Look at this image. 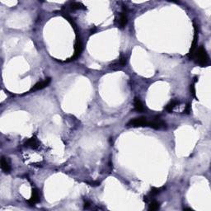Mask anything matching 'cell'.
I'll use <instances>...</instances> for the list:
<instances>
[{
	"mask_svg": "<svg viewBox=\"0 0 211 211\" xmlns=\"http://www.w3.org/2000/svg\"><path fill=\"white\" fill-rule=\"evenodd\" d=\"M70 8L73 10H78V9H86L85 6L81 3H77V2H73L70 4Z\"/></svg>",
	"mask_w": 211,
	"mask_h": 211,
	"instance_id": "13",
	"label": "cell"
},
{
	"mask_svg": "<svg viewBox=\"0 0 211 211\" xmlns=\"http://www.w3.org/2000/svg\"><path fill=\"white\" fill-rule=\"evenodd\" d=\"M40 200V195L39 191L36 189H32V193H31V197L30 200H28V202L31 205H35L36 203L39 202Z\"/></svg>",
	"mask_w": 211,
	"mask_h": 211,
	"instance_id": "9",
	"label": "cell"
},
{
	"mask_svg": "<svg viewBox=\"0 0 211 211\" xmlns=\"http://www.w3.org/2000/svg\"><path fill=\"white\" fill-rule=\"evenodd\" d=\"M127 24V14H126V8L123 9V12L120 15L119 25L120 28H124Z\"/></svg>",
	"mask_w": 211,
	"mask_h": 211,
	"instance_id": "8",
	"label": "cell"
},
{
	"mask_svg": "<svg viewBox=\"0 0 211 211\" xmlns=\"http://www.w3.org/2000/svg\"><path fill=\"white\" fill-rule=\"evenodd\" d=\"M164 189V187H160V188H157V187H153L151 189V191H150V195H156L159 194L160 192Z\"/></svg>",
	"mask_w": 211,
	"mask_h": 211,
	"instance_id": "15",
	"label": "cell"
},
{
	"mask_svg": "<svg viewBox=\"0 0 211 211\" xmlns=\"http://www.w3.org/2000/svg\"><path fill=\"white\" fill-rule=\"evenodd\" d=\"M134 110L138 112H142V111H145V107H144V105L139 98L138 97H135L134 98Z\"/></svg>",
	"mask_w": 211,
	"mask_h": 211,
	"instance_id": "11",
	"label": "cell"
},
{
	"mask_svg": "<svg viewBox=\"0 0 211 211\" xmlns=\"http://www.w3.org/2000/svg\"><path fill=\"white\" fill-rule=\"evenodd\" d=\"M159 206H160V204H159L158 201L153 200V201L149 204V206H148V210L155 211L157 210V209H158Z\"/></svg>",
	"mask_w": 211,
	"mask_h": 211,
	"instance_id": "14",
	"label": "cell"
},
{
	"mask_svg": "<svg viewBox=\"0 0 211 211\" xmlns=\"http://www.w3.org/2000/svg\"><path fill=\"white\" fill-rule=\"evenodd\" d=\"M191 92H192V94H193V96L195 97V90L194 84H192L191 86Z\"/></svg>",
	"mask_w": 211,
	"mask_h": 211,
	"instance_id": "19",
	"label": "cell"
},
{
	"mask_svg": "<svg viewBox=\"0 0 211 211\" xmlns=\"http://www.w3.org/2000/svg\"><path fill=\"white\" fill-rule=\"evenodd\" d=\"M25 145L27 147L31 148H36L39 147V142L35 137H32L26 142Z\"/></svg>",
	"mask_w": 211,
	"mask_h": 211,
	"instance_id": "10",
	"label": "cell"
},
{
	"mask_svg": "<svg viewBox=\"0 0 211 211\" xmlns=\"http://www.w3.org/2000/svg\"><path fill=\"white\" fill-rule=\"evenodd\" d=\"M192 57H194L195 60L199 65L201 67H204L207 65L209 62V58L205 48L202 45L198 48V50L195 51L194 55Z\"/></svg>",
	"mask_w": 211,
	"mask_h": 211,
	"instance_id": "1",
	"label": "cell"
},
{
	"mask_svg": "<svg viewBox=\"0 0 211 211\" xmlns=\"http://www.w3.org/2000/svg\"><path fill=\"white\" fill-rule=\"evenodd\" d=\"M148 120H147L145 117H138L131 120L126 125L128 127H144V126H148Z\"/></svg>",
	"mask_w": 211,
	"mask_h": 211,
	"instance_id": "2",
	"label": "cell"
},
{
	"mask_svg": "<svg viewBox=\"0 0 211 211\" xmlns=\"http://www.w3.org/2000/svg\"><path fill=\"white\" fill-rule=\"evenodd\" d=\"M111 66V68L112 69V70H119V69H120V68H122V65H121V64L120 63V61H117V62H115V63H113L112 64H111L110 65Z\"/></svg>",
	"mask_w": 211,
	"mask_h": 211,
	"instance_id": "16",
	"label": "cell"
},
{
	"mask_svg": "<svg viewBox=\"0 0 211 211\" xmlns=\"http://www.w3.org/2000/svg\"><path fill=\"white\" fill-rule=\"evenodd\" d=\"M190 111H191V105H190V104H187L186 106V109H185V111H184V112H186V114H189Z\"/></svg>",
	"mask_w": 211,
	"mask_h": 211,
	"instance_id": "18",
	"label": "cell"
},
{
	"mask_svg": "<svg viewBox=\"0 0 211 211\" xmlns=\"http://www.w3.org/2000/svg\"><path fill=\"white\" fill-rule=\"evenodd\" d=\"M86 183H88V185H90V186H99L100 185V182L99 181H86Z\"/></svg>",
	"mask_w": 211,
	"mask_h": 211,
	"instance_id": "17",
	"label": "cell"
},
{
	"mask_svg": "<svg viewBox=\"0 0 211 211\" xmlns=\"http://www.w3.org/2000/svg\"><path fill=\"white\" fill-rule=\"evenodd\" d=\"M166 122H164L163 120H161L158 117H156L154 119H153L152 120L148 121V126H149L151 128H153L155 130H160V129H163V128L166 127Z\"/></svg>",
	"mask_w": 211,
	"mask_h": 211,
	"instance_id": "3",
	"label": "cell"
},
{
	"mask_svg": "<svg viewBox=\"0 0 211 211\" xmlns=\"http://www.w3.org/2000/svg\"><path fill=\"white\" fill-rule=\"evenodd\" d=\"M82 51H83V44H82L80 39L77 38L74 45V55H73L72 58L70 59V60H74L77 58H78Z\"/></svg>",
	"mask_w": 211,
	"mask_h": 211,
	"instance_id": "4",
	"label": "cell"
},
{
	"mask_svg": "<svg viewBox=\"0 0 211 211\" xmlns=\"http://www.w3.org/2000/svg\"><path fill=\"white\" fill-rule=\"evenodd\" d=\"M178 104H179V101L172 100V102H170L167 105V106H166V110H167V112L171 113V112H172V111L174 110V108H175L176 106H177Z\"/></svg>",
	"mask_w": 211,
	"mask_h": 211,
	"instance_id": "12",
	"label": "cell"
},
{
	"mask_svg": "<svg viewBox=\"0 0 211 211\" xmlns=\"http://www.w3.org/2000/svg\"><path fill=\"white\" fill-rule=\"evenodd\" d=\"M50 82H51V78H45V80L41 81V82H40V83H37V84H36L35 86H33V88L31 89L30 92H36V91H38V90H41V89L45 88H46V87H47L48 85L50 84Z\"/></svg>",
	"mask_w": 211,
	"mask_h": 211,
	"instance_id": "5",
	"label": "cell"
},
{
	"mask_svg": "<svg viewBox=\"0 0 211 211\" xmlns=\"http://www.w3.org/2000/svg\"><path fill=\"white\" fill-rule=\"evenodd\" d=\"M198 40V27L197 26L195 25V36H194V40H193V42H192L191 48L189 52V57H192L193 55H194L195 51V47H196V43H197Z\"/></svg>",
	"mask_w": 211,
	"mask_h": 211,
	"instance_id": "6",
	"label": "cell"
},
{
	"mask_svg": "<svg viewBox=\"0 0 211 211\" xmlns=\"http://www.w3.org/2000/svg\"><path fill=\"white\" fill-rule=\"evenodd\" d=\"M1 167H2V170L5 173H9L10 171H11V164H10V162L7 158L5 157H2L1 158Z\"/></svg>",
	"mask_w": 211,
	"mask_h": 211,
	"instance_id": "7",
	"label": "cell"
}]
</instances>
